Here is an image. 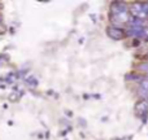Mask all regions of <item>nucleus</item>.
<instances>
[{
    "label": "nucleus",
    "mask_w": 148,
    "mask_h": 140,
    "mask_svg": "<svg viewBox=\"0 0 148 140\" xmlns=\"http://www.w3.org/2000/svg\"><path fill=\"white\" fill-rule=\"evenodd\" d=\"M130 14H129L127 7L123 3H114L110 7V21L113 23H125L129 21Z\"/></svg>",
    "instance_id": "1"
},
{
    "label": "nucleus",
    "mask_w": 148,
    "mask_h": 140,
    "mask_svg": "<svg viewBox=\"0 0 148 140\" xmlns=\"http://www.w3.org/2000/svg\"><path fill=\"white\" fill-rule=\"evenodd\" d=\"M107 34L113 39H122L123 36H125L123 31L120 30V29H117V27H108Z\"/></svg>",
    "instance_id": "2"
},
{
    "label": "nucleus",
    "mask_w": 148,
    "mask_h": 140,
    "mask_svg": "<svg viewBox=\"0 0 148 140\" xmlns=\"http://www.w3.org/2000/svg\"><path fill=\"white\" fill-rule=\"evenodd\" d=\"M140 69H142V70H147V71H148V65H146V64L140 65Z\"/></svg>",
    "instance_id": "3"
}]
</instances>
